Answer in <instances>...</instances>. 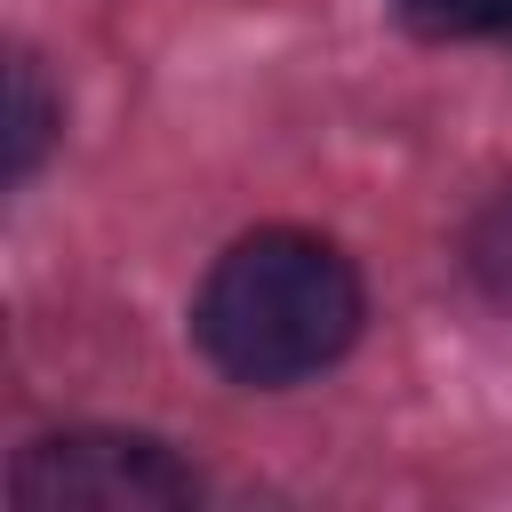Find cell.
<instances>
[{"label": "cell", "instance_id": "obj_4", "mask_svg": "<svg viewBox=\"0 0 512 512\" xmlns=\"http://www.w3.org/2000/svg\"><path fill=\"white\" fill-rule=\"evenodd\" d=\"M424 40H512V0H392Z\"/></svg>", "mask_w": 512, "mask_h": 512}, {"label": "cell", "instance_id": "obj_2", "mask_svg": "<svg viewBox=\"0 0 512 512\" xmlns=\"http://www.w3.org/2000/svg\"><path fill=\"white\" fill-rule=\"evenodd\" d=\"M8 496L32 512H176L200 504V472L152 432H40L8 464Z\"/></svg>", "mask_w": 512, "mask_h": 512}, {"label": "cell", "instance_id": "obj_5", "mask_svg": "<svg viewBox=\"0 0 512 512\" xmlns=\"http://www.w3.org/2000/svg\"><path fill=\"white\" fill-rule=\"evenodd\" d=\"M464 264H472V280H480L496 304H512V192H496V200L472 216V232H464Z\"/></svg>", "mask_w": 512, "mask_h": 512}, {"label": "cell", "instance_id": "obj_3", "mask_svg": "<svg viewBox=\"0 0 512 512\" xmlns=\"http://www.w3.org/2000/svg\"><path fill=\"white\" fill-rule=\"evenodd\" d=\"M56 144V104H48V80L32 56L8 64V184H24L40 168V152Z\"/></svg>", "mask_w": 512, "mask_h": 512}, {"label": "cell", "instance_id": "obj_1", "mask_svg": "<svg viewBox=\"0 0 512 512\" xmlns=\"http://www.w3.org/2000/svg\"><path fill=\"white\" fill-rule=\"evenodd\" d=\"M360 312H368V296L336 240L264 224V232H240L208 264V280L192 296V336L232 384L280 392V384H304L328 360H344V344L360 336Z\"/></svg>", "mask_w": 512, "mask_h": 512}]
</instances>
